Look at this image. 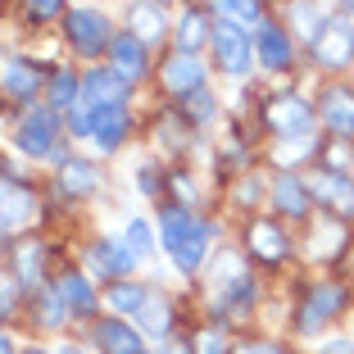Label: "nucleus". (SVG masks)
Here are the masks:
<instances>
[{
    "label": "nucleus",
    "mask_w": 354,
    "mask_h": 354,
    "mask_svg": "<svg viewBox=\"0 0 354 354\" xmlns=\"http://www.w3.org/2000/svg\"><path fill=\"white\" fill-rule=\"evenodd\" d=\"M263 123L277 141H295V136H309L313 132V109L304 95L295 91H277L263 100Z\"/></svg>",
    "instance_id": "f257e3e1"
},
{
    "label": "nucleus",
    "mask_w": 354,
    "mask_h": 354,
    "mask_svg": "<svg viewBox=\"0 0 354 354\" xmlns=\"http://www.w3.org/2000/svg\"><path fill=\"white\" fill-rule=\"evenodd\" d=\"M313 64L336 73V68H350L354 64V28L350 19H323V32L313 37Z\"/></svg>",
    "instance_id": "f03ea898"
},
{
    "label": "nucleus",
    "mask_w": 354,
    "mask_h": 354,
    "mask_svg": "<svg viewBox=\"0 0 354 354\" xmlns=\"http://www.w3.org/2000/svg\"><path fill=\"white\" fill-rule=\"evenodd\" d=\"M64 32H68V46L77 55H104L109 41H114V32H109V19L100 10H68L64 14Z\"/></svg>",
    "instance_id": "7ed1b4c3"
},
{
    "label": "nucleus",
    "mask_w": 354,
    "mask_h": 354,
    "mask_svg": "<svg viewBox=\"0 0 354 354\" xmlns=\"http://www.w3.org/2000/svg\"><path fill=\"white\" fill-rule=\"evenodd\" d=\"M214 59H218L223 73L232 77H245L254 64V41L245 37V28H236V23L223 19L218 28H214Z\"/></svg>",
    "instance_id": "20e7f679"
},
{
    "label": "nucleus",
    "mask_w": 354,
    "mask_h": 354,
    "mask_svg": "<svg viewBox=\"0 0 354 354\" xmlns=\"http://www.w3.org/2000/svg\"><path fill=\"white\" fill-rule=\"evenodd\" d=\"M345 300H350V291H345V286H336V281L309 286V295H304L300 313H295V327H300V332H318L323 323H332L336 313L345 309Z\"/></svg>",
    "instance_id": "39448f33"
},
{
    "label": "nucleus",
    "mask_w": 354,
    "mask_h": 354,
    "mask_svg": "<svg viewBox=\"0 0 354 354\" xmlns=\"http://www.w3.org/2000/svg\"><path fill=\"white\" fill-rule=\"evenodd\" d=\"M55 136H59V118H55V109H46V104H37V109H28L23 114V123L14 127V141H19L23 155L41 159L55 150Z\"/></svg>",
    "instance_id": "423d86ee"
},
{
    "label": "nucleus",
    "mask_w": 354,
    "mask_h": 354,
    "mask_svg": "<svg viewBox=\"0 0 354 354\" xmlns=\"http://www.w3.org/2000/svg\"><path fill=\"white\" fill-rule=\"evenodd\" d=\"M132 263H136V250L118 236H100L91 250H86V268H91L95 277H109V281H123L127 272H132Z\"/></svg>",
    "instance_id": "0eeeda50"
},
{
    "label": "nucleus",
    "mask_w": 354,
    "mask_h": 354,
    "mask_svg": "<svg viewBox=\"0 0 354 354\" xmlns=\"http://www.w3.org/2000/svg\"><path fill=\"white\" fill-rule=\"evenodd\" d=\"M159 82H164L168 95H191L205 86V64H200V55H168L164 68H159Z\"/></svg>",
    "instance_id": "6e6552de"
},
{
    "label": "nucleus",
    "mask_w": 354,
    "mask_h": 354,
    "mask_svg": "<svg viewBox=\"0 0 354 354\" xmlns=\"http://www.w3.org/2000/svg\"><path fill=\"white\" fill-rule=\"evenodd\" d=\"M127 77H118L114 68H91L82 77V104L86 109H114V104L127 100Z\"/></svg>",
    "instance_id": "1a4fd4ad"
},
{
    "label": "nucleus",
    "mask_w": 354,
    "mask_h": 354,
    "mask_svg": "<svg viewBox=\"0 0 354 354\" xmlns=\"http://www.w3.org/2000/svg\"><path fill=\"white\" fill-rule=\"evenodd\" d=\"M318 114H323L327 132H332L336 141H354V91L350 86H327Z\"/></svg>",
    "instance_id": "9d476101"
},
{
    "label": "nucleus",
    "mask_w": 354,
    "mask_h": 354,
    "mask_svg": "<svg viewBox=\"0 0 354 354\" xmlns=\"http://www.w3.org/2000/svg\"><path fill=\"white\" fill-rule=\"evenodd\" d=\"M95 187H100V168L91 159H64L59 173H55V191L64 200H86Z\"/></svg>",
    "instance_id": "9b49d317"
},
{
    "label": "nucleus",
    "mask_w": 354,
    "mask_h": 354,
    "mask_svg": "<svg viewBox=\"0 0 354 354\" xmlns=\"http://www.w3.org/2000/svg\"><path fill=\"white\" fill-rule=\"evenodd\" d=\"M254 59L268 68V73H286L291 68V37H286V28H277V23H263L259 37H254Z\"/></svg>",
    "instance_id": "f8f14e48"
},
{
    "label": "nucleus",
    "mask_w": 354,
    "mask_h": 354,
    "mask_svg": "<svg viewBox=\"0 0 354 354\" xmlns=\"http://www.w3.org/2000/svg\"><path fill=\"white\" fill-rule=\"evenodd\" d=\"M0 91H10L14 100H32L41 91V68L32 59H23V55H10L0 64Z\"/></svg>",
    "instance_id": "ddd939ff"
},
{
    "label": "nucleus",
    "mask_w": 354,
    "mask_h": 354,
    "mask_svg": "<svg viewBox=\"0 0 354 354\" xmlns=\"http://www.w3.org/2000/svg\"><path fill=\"white\" fill-rule=\"evenodd\" d=\"M304 187H309V196H318L323 205H332L336 214H354V182H350L345 173L323 168V173H313Z\"/></svg>",
    "instance_id": "4468645a"
},
{
    "label": "nucleus",
    "mask_w": 354,
    "mask_h": 354,
    "mask_svg": "<svg viewBox=\"0 0 354 354\" xmlns=\"http://www.w3.org/2000/svg\"><path fill=\"white\" fill-rule=\"evenodd\" d=\"M91 336L104 354H141L146 350V345H141V332L127 327V318H100V323L91 327Z\"/></svg>",
    "instance_id": "2eb2a0df"
},
{
    "label": "nucleus",
    "mask_w": 354,
    "mask_h": 354,
    "mask_svg": "<svg viewBox=\"0 0 354 354\" xmlns=\"http://www.w3.org/2000/svg\"><path fill=\"white\" fill-rule=\"evenodd\" d=\"M109 68L118 77H127V82H136V77L146 73V41H136L132 32H118L114 41H109Z\"/></svg>",
    "instance_id": "dca6fc26"
},
{
    "label": "nucleus",
    "mask_w": 354,
    "mask_h": 354,
    "mask_svg": "<svg viewBox=\"0 0 354 354\" xmlns=\"http://www.w3.org/2000/svg\"><path fill=\"white\" fill-rule=\"evenodd\" d=\"M127 127H132V118H127L123 104H114V109H91V141L100 150H118Z\"/></svg>",
    "instance_id": "f3484780"
},
{
    "label": "nucleus",
    "mask_w": 354,
    "mask_h": 354,
    "mask_svg": "<svg viewBox=\"0 0 354 354\" xmlns=\"http://www.w3.org/2000/svg\"><path fill=\"white\" fill-rule=\"evenodd\" d=\"M164 5L159 0H136L132 10H127V32H132L136 41H164Z\"/></svg>",
    "instance_id": "a211bd4d"
},
{
    "label": "nucleus",
    "mask_w": 354,
    "mask_h": 354,
    "mask_svg": "<svg viewBox=\"0 0 354 354\" xmlns=\"http://www.w3.org/2000/svg\"><path fill=\"white\" fill-rule=\"evenodd\" d=\"M272 205L286 214V218H304L309 214V187H304L295 173H281L272 182Z\"/></svg>",
    "instance_id": "6ab92c4d"
},
{
    "label": "nucleus",
    "mask_w": 354,
    "mask_h": 354,
    "mask_svg": "<svg viewBox=\"0 0 354 354\" xmlns=\"http://www.w3.org/2000/svg\"><path fill=\"white\" fill-rule=\"evenodd\" d=\"M250 250L259 254L263 263H277V259H286V250H291V241H286V232H281L272 218H259V223L250 227Z\"/></svg>",
    "instance_id": "aec40b11"
},
{
    "label": "nucleus",
    "mask_w": 354,
    "mask_h": 354,
    "mask_svg": "<svg viewBox=\"0 0 354 354\" xmlns=\"http://www.w3.org/2000/svg\"><path fill=\"white\" fill-rule=\"evenodd\" d=\"M55 286H59V295H64V304H68L73 318H91L95 313V291H91V281H86L82 272H64Z\"/></svg>",
    "instance_id": "412c9836"
},
{
    "label": "nucleus",
    "mask_w": 354,
    "mask_h": 354,
    "mask_svg": "<svg viewBox=\"0 0 354 354\" xmlns=\"http://www.w3.org/2000/svg\"><path fill=\"white\" fill-rule=\"evenodd\" d=\"M32 218V196L10 182V177H0V227H19V223Z\"/></svg>",
    "instance_id": "4be33fe9"
},
{
    "label": "nucleus",
    "mask_w": 354,
    "mask_h": 354,
    "mask_svg": "<svg viewBox=\"0 0 354 354\" xmlns=\"http://www.w3.org/2000/svg\"><path fill=\"white\" fill-rule=\"evenodd\" d=\"M205 41H214L209 14H205V10H187L182 19H177V46H182V55H196Z\"/></svg>",
    "instance_id": "5701e85b"
},
{
    "label": "nucleus",
    "mask_w": 354,
    "mask_h": 354,
    "mask_svg": "<svg viewBox=\"0 0 354 354\" xmlns=\"http://www.w3.org/2000/svg\"><path fill=\"white\" fill-rule=\"evenodd\" d=\"M209 236H214V227L209 223H196V227L187 232V241L177 245V268L182 272H200V263H205V254H209Z\"/></svg>",
    "instance_id": "b1692460"
},
{
    "label": "nucleus",
    "mask_w": 354,
    "mask_h": 354,
    "mask_svg": "<svg viewBox=\"0 0 354 354\" xmlns=\"http://www.w3.org/2000/svg\"><path fill=\"white\" fill-rule=\"evenodd\" d=\"M191 227H196V218L187 214V205H168L164 214H159V241H164V250L177 254V245L187 241Z\"/></svg>",
    "instance_id": "393cba45"
},
{
    "label": "nucleus",
    "mask_w": 354,
    "mask_h": 354,
    "mask_svg": "<svg viewBox=\"0 0 354 354\" xmlns=\"http://www.w3.org/2000/svg\"><path fill=\"white\" fill-rule=\"evenodd\" d=\"M46 95H50V109H55V114H64V109H73V104L82 100V82H77L68 68H59V73L50 77V91H46Z\"/></svg>",
    "instance_id": "a878e982"
},
{
    "label": "nucleus",
    "mask_w": 354,
    "mask_h": 354,
    "mask_svg": "<svg viewBox=\"0 0 354 354\" xmlns=\"http://www.w3.org/2000/svg\"><path fill=\"white\" fill-rule=\"evenodd\" d=\"M104 300H109V309H123V313H132V318H136L141 304L150 300V291H146V286H136V281H114Z\"/></svg>",
    "instance_id": "bb28decb"
},
{
    "label": "nucleus",
    "mask_w": 354,
    "mask_h": 354,
    "mask_svg": "<svg viewBox=\"0 0 354 354\" xmlns=\"http://www.w3.org/2000/svg\"><path fill=\"white\" fill-rule=\"evenodd\" d=\"M136 323L146 327L150 336H168V327H173V313H168V300L150 295V300L141 304V313H136Z\"/></svg>",
    "instance_id": "cd10ccee"
},
{
    "label": "nucleus",
    "mask_w": 354,
    "mask_h": 354,
    "mask_svg": "<svg viewBox=\"0 0 354 354\" xmlns=\"http://www.w3.org/2000/svg\"><path fill=\"white\" fill-rule=\"evenodd\" d=\"M218 10H223V19L236 23V28H250V23H259V28H263L259 0H218Z\"/></svg>",
    "instance_id": "c85d7f7f"
},
{
    "label": "nucleus",
    "mask_w": 354,
    "mask_h": 354,
    "mask_svg": "<svg viewBox=\"0 0 354 354\" xmlns=\"http://www.w3.org/2000/svg\"><path fill=\"white\" fill-rule=\"evenodd\" d=\"M182 104H187V118H191V123H209V118H214V91H209V86L182 95Z\"/></svg>",
    "instance_id": "c756f323"
},
{
    "label": "nucleus",
    "mask_w": 354,
    "mask_h": 354,
    "mask_svg": "<svg viewBox=\"0 0 354 354\" xmlns=\"http://www.w3.org/2000/svg\"><path fill=\"white\" fill-rule=\"evenodd\" d=\"M55 14H64V0H23V19L28 23H50Z\"/></svg>",
    "instance_id": "7c9ffc66"
},
{
    "label": "nucleus",
    "mask_w": 354,
    "mask_h": 354,
    "mask_svg": "<svg viewBox=\"0 0 354 354\" xmlns=\"http://www.w3.org/2000/svg\"><path fill=\"white\" fill-rule=\"evenodd\" d=\"M127 245H132L136 254H150V250H155V236H150V223L146 218H132V223H127Z\"/></svg>",
    "instance_id": "2f4dec72"
},
{
    "label": "nucleus",
    "mask_w": 354,
    "mask_h": 354,
    "mask_svg": "<svg viewBox=\"0 0 354 354\" xmlns=\"http://www.w3.org/2000/svg\"><path fill=\"white\" fill-rule=\"evenodd\" d=\"M196 354H232V345H227V336H223L218 327H209V332L196 336Z\"/></svg>",
    "instance_id": "473e14b6"
},
{
    "label": "nucleus",
    "mask_w": 354,
    "mask_h": 354,
    "mask_svg": "<svg viewBox=\"0 0 354 354\" xmlns=\"http://www.w3.org/2000/svg\"><path fill=\"white\" fill-rule=\"evenodd\" d=\"M304 150H313V136H295V141H286V146L277 150V164H291L295 155H304Z\"/></svg>",
    "instance_id": "72a5a7b5"
},
{
    "label": "nucleus",
    "mask_w": 354,
    "mask_h": 354,
    "mask_svg": "<svg viewBox=\"0 0 354 354\" xmlns=\"http://www.w3.org/2000/svg\"><path fill=\"white\" fill-rule=\"evenodd\" d=\"M14 291H19V277L0 281V318H5V313H14Z\"/></svg>",
    "instance_id": "f704fd0d"
},
{
    "label": "nucleus",
    "mask_w": 354,
    "mask_h": 354,
    "mask_svg": "<svg viewBox=\"0 0 354 354\" xmlns=\"http://www.w3.org/2000/svg\"><path fill=\"white\" fill-rule=\"evenodd\" d=\"M232 354H281L277 345H268V341H250V345H236Z\"/></svg>",
    "instance_id": "c9c22d12"
},
{
    "label": "nucleus",
    "mask_w": 354,
    "mask_h": 354,
    "mask_svg": "<svg viewBox=\"0 0 354 354\" xmlns=\"http://www.w3.org/2000/svg\"><path fill=\"white\" fill-rule=\"evenodd\" d=\"M254 196H259V187H254V182H245V187H241V205H254Z\"/></svg>",
    "instance_id": "e433bc0d"
},
{
    "label": "nucleus",
    "mask_w": 354,
    "mask_h": 354,
    "mask_svg": "<svg viewBox=\"0 0 354 354\" xmlns=\"http://www.w3.org/2000/svg\"><path fill=\"white\" fill-rule=\"evenodd\" d=\"M327 354H354V341H332V345H327Z\"/></svg>",
    "instance_id": "4c0bfd02"
},
{
    "label": "nucleus",
    "mask_w": 354,
    "mask_h": 354,
    "mask_svg": "<svg viewBox=\"0 0 354 354\" xmlns=\"http://www.w3.org/2000/svg\"><path fill=\"white\" fill-rule=\"evenodd\" d=\"M0 354H14V345H10V336L0 332Z\"/></svg>",
    "instance_id": "58836bf2"
},
{
    "label": "nucleus",
    "mask_w": 354,
    "mask_h": 354,
    "mask_svg": "<svg viewBox=\"0 0 354 354\" xmlns=\"http://www.w3.org/2000/svg\"><path fill=\"white\" fill-rule=\"evenodd\" d=\"M336 10H341V14H350V10H354V0H336Z\"/></svg>",
    "instance_id": "ea45409f"
},
{
    "label": "nucleus",
    "mask_w": 354,
    "mask_h": 354,
    "mask_svg": "<svg viewBox=\"0 0 354 354\" xmlns=\"http://www.w3.org/2000/svg\"><path fill=\"white\" fill-rule=\"evenodd\" d=\"M59 354H86V350H77V345H68V350H59Z\"/></svg>",
    "instance_id": "a19ab883"
},
{
    "label": "nucleus",
    "mask_w": 354,
    "mask_h": 354,
    "mask_svg": "<svg viewBox=\"0 0 354 354\" xmlns=\"http://www.w3.org/2000/svg\"><path fill=\"white\" fill-rule=\"evenodd\" d=\"M28 354H46V350H28Z\"/></svg>",
    "instance_id": "79ce46f5"
},
{
    "label": "nucleus",
    "mask_w": 354,
    "mask_h": 354,
    "mask_svg": "<svg viewBox=\"0 0 354 354\" xmlns=\"http://www.w3.org/2000/svg\"><path fill=\"white\" fill-rule=\"evenodd\" d=\"M141 354H146V350H141Z\"/></svg>",
    "instance_id": "37998d69"
}]
</instances>
